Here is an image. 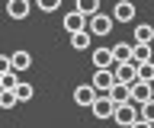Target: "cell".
<instances>
[{
    "mask_svg": "<svg viewBox=\"0 0 154 128\" xmlns=\"http://www.w3.org/2000/svg\"><path fill=\"white\" fill-rule=\"evenodd\" d=\"M112 26H116V19H112V16H106V13H96L93 19H87V32H90V35H100V39L109 35Z\"/></svg>",
    "mask_w": 154,
    "mask_h": 128,
    "instance_id": "1",
    "label": "cell"
},
{
    "mask_svg": "<svg viewBox=\"0 0 154 128\" xmlns=\"http://www.w3.org/2000/svg\"><path fill=\"white\" fill-rule=\"evenodd\" d=\"M90 112H93V118L106 122V118H112V115H116V103L109 99V93H103V96H96V103L90 106Z\"/></svg>",
    "mask_w": 154,
    "mask_h": 128,
    "instance_id": "2",
    "label": "cell"
},
{
    "mask_svg": "<svg viewBox=\"0 0 154 128\" xmlns=\"http://www.w3.org/2000/svg\"><path fill=\"white\" fill-rule=\"evenodd\" d=\"M90 61H93V70H112L116 67L112 48H93L90 51Z\"/></svg>",
    "mask_w": 154,
    "mask_h": 128,
    "instance_id": "3",
    "label": "cell"
},
{
    "mask_svg": "<svg viewBox=\"0 0 154 128\" xmlns=\"http://www.w3.org/2000/svg\"><path fill=\"white\" fill-rule=\"evenodd\" d=\"M112 74H116V83H122V87H135L138 83V67H135L132 61L128 64H116Z\"/></svg>",
    "mask_w": 154,
    "mask_h": 128,
    "instance_id": "4",
    "label": "cell"
},
{
    "mask_svg": "<svg viewBox=\"0 0 154 128\" xmlns=\"http://www.w3.org/2000/svg\"><path fill=\"white\" fill-rule=\"evenodd\" d=\"M90 87L103 96V93H109V90L116 87V74L112 70H93V77H90Z\"/></svg>",
    "mask_w": 154,
    "mask_h": 128,
    "instance_id": "5",
    "label": "cell"
},
{
    "mask_svg": "<svg viewBox=\"0 0 154 128\" xmlns=\"http://www.w3.org/2000/svg\"><path fill=\"white\" fill-rule=\"evenodd\" d=\"M116 125H122V128H132L135 122H138V106H132V103H125V106H116Z\"/></svg>",
    "mask_w": 154,
    "mask_h": 128,
    "instance_id": "6",
    "label": "cell"
},
{
    "mask_svg": "<svg viewBox=\"0 0 154 128\" xmlns=\"http://www.w3.org/2000/svg\"><path fill=\"white\" fill-rule=\"evenodd\" d=\"M128 93H132V106H138V109H141L144 103H151V99H154V87H151V83H141V80H138Z\"/></svg>",
    "mask_w": 154,
    "mask_h": 128,
    "instance_id": "7",
    "label": "cell"
},
{
    "mask_svg": "<svg viewBox=\"0 0 154 128\" xmlns=\"http://www.w3.org/2000/svg\"><path fill=\"white\" fill-rule=\"evenodd\" d=\"M96 96H100V93H96L90 83H80V87L74 90V103H77V106H84V109H90V106H93V103H96Z\"/></svg>",
    "mask_w": 154,
    "mask_h": 128,
    "instance_id": "8",
    "label": "cell"
},
{
    "mask_svg": "<svg viewBox=\"0 0 154 128\" xmlns=\"http://www.w3.org/2000/svg\"><path fill=\"white\" fill-rule=\"evenodd\" d=\"M132 64H135V67L154 64V45H135V48H132Z\"/></svg>",
    "mask_w": 154,
    "mask_h": 128,
    "instance_id": "9",
    "label": "cell"
},
{
    "mask_svg": "<svg viewBox=\"0 0 154 128\" xmlns=\"http://www.w3.org/2000/svg\"><path fill=\"white\" fill-rule=\"evenodd\" d=\"M29 13H32V3H29V0H10L7 3V16L10 19H26Z\"/></svg>",
    "mask_w": 154,
    "mask_h": 128,
    "instance_id": "10",
    "label": "cell"
},
{
    "mask_svg": "<svg viewBox=\"0 0 154 128\" xmlns=\"http://www.w3.org/2000/svg\"><path fill=\"white\" fill-rule=\"evenodd\" d=\"M84 29H87V19L77 10H71L64 16V32H67V35H77V32H84Z\"/></svg>",
    "mask_w": 154,
    "mask_h": 128,
    "instance_id": "11",
    "label": "cell"
},
{
    "mask_svg": "<svg viewBox=\"0 0 154 128\" xmlns=\"http://www.w3.org/2000/svg\"><path fill=\"white\" fill-rule=\"evenodd\" d=\"M10 61H13V70H16V74H26L29 67H32V55H29V51H13V55H10Z\"/></svg>",
    "mask_w": 154,
    "mask_h": 128,
    "instance_id": "12",
    "label": "cell"
},
{
    "mask_svg": "<svg viewBox=\"0 0 154 128\" xmlns=\"http://www.w3.org/2000/svg\"><path fill=\"white\" fill-rule=\"evenodd\" d=\"M112 19H116V22H132V19H135V3H128V0L116 3V10H112Z\"/></svg>",
    "mask_w": 154,
    "mask_h": 128,
    "instance_id": "13",
    "label": "cell"
},
{
    "mask_svg": "<svg viewBox=\"0 0 154 128\" xmlns=\"http://www.w3.org/2000/svg\"><path fill=\"white\" fill-rule=\"evenodd\" d=\"M135 45H154V26L151 22L135 26Z\"/></svg>",
    "mask_w": 154,
    "mask_h": 128,
    "instance_id": "14",
    "label": "cell"
},
{
    "mask_svg": "<svg viewBox=\"0 0 154 128\" xmlns=\"http://www.w3.org/2000/svg\"><path fill=\"white\" fill-rule=\"evenodd\" d=\"M132 48H135V45H128V42H116V45H112L116 64H128V61H132Z\"/></svg>",
    "mask_w": 154,
    "mask_h": 128,
    "instance_id": "15",
    "label": "cell"
},
{
    "mask_svg": "<svg viewBox=\"0 0 154 128\" xmlns=\"http://www.w3.org/2000/svg\"><path fill=\"white\" fill-rule=\"evenodd\" d=\"M132 87H122V83H116L112 90H109V99H112L116 106H125V103H132V93H128Z\"/></svg>",
    "mask_w": 154,
    "mask_h": 128,
    "instance_id": "16",
    "label": "cell"
},
{
    "mask_svg": "<svg viewBox=\"0 0 154 128\" xmlns=\"http://www.w3.org/2000/svg\"><path fill=\"white\" fill-rule=\"evenodd\" d=\"M77 13H80L84 19H93L96 13H100V3H96V0H77Z\"/></svg>",
    "mask_w": 154,
    "mask_h": 128,
    "instance_id": "17",
    "label": "cell"
},
{
    "mask_svg": "<svg viewBox=\"0 0 154 128\" xmlns=\"http://www.w3.org/2000/svg\"><path fill=\"white\" fill-rule=\"evenodd\" d=\"M16 87H19V74H16V70H10V74H3V77H0V90L16 93Z\"/></svg>",
    "mask_w": 154,
    "mask_h": 128,
    "instance_id": "18",
    "label": "cell"
},
{
    "mask_svg": "<svg viewBox=\"0 0 154 128\" xmlns=\"http://www.w3.org/2000/svg\"><path fill=\"white\" fill-rule=\"evenodd\" d=\"M71 48H77V51H87L90 48V32H77V35H71Z\"/></svg>",
    "mask_w": 154,
    "mask_h": 128,
    "instance_id": "19",
    "label": "cell"
},
{
    "mask_svg": "<svg viewBox=\"0 0 154 128\" xmlns=\"http://www.w3.org/2000/svg\"><path fill=\"white\" fill-rule=\"evenodd\" d=\"M13 106H19L16 93H10V90H0V109H13Z\"/></svg>",
    "mask_w": 154,
    "mask_h": 128,
    "instance_id": "20",
    "label": "cell"
},
{
    "mask_svg": "<svg viewBox=\"0 0 154 128\" xmlns=\"http://www.w3.org/2000/svg\"><path fill=\"white\" fill-rule=\"evenodd\" d=\"M32 93H35V90H32V83H26V80H19V87H16V99H19V103H26V99H32Z\"/></svg>",
    "mask_w": 154,
    "mask_h": 128,
    "instance_id": "21",
    "label": "cell"
},
{
    "mask_svg": "<svg viewBox=\"0 0 154 128\" xmlns=\"http://www.w3.org/2000/svg\"><path fill=\"white\" fill-rule=\"evenodd\" d=\"M138 115H141V122H148V125H154V99H151V103H144V106L138 109Z\"/></svg>",
    "mask_w": 154,
    "mask_h": 128,
    "instance_id": "22",
    "label": "cell"
},
{
    "mask_svg": "<svg viewBox=\"0 0 154 128\" xmlns=\"http://www.w3.org/2000/svg\"><path fill=\"white\" fill-rule=\"evenodd\" d=\"M58 7H61L58 0H38V10H42V13H55Z\"/></svg>",
    "mask_w": 154,
    "mask_h": 128,
    "instance_id": "23",
    "label": "cell"
},
{
    "mask_svg": "<svg viewBox=\"0 0 154 128\" xmlns=\"http://www.w3.org/2000/svg\"><path fill=\"white\" fill-rule=\"evenodd\" d=\"M13 70V61H10V55H0V77L3 74H10Z\"/></svg>",
    "mask_w": 154,
    "mask_h": 128,
    "instance_id": "24",
    "label": "cell"
},
{
    "mask_svg": "<svg viewBox=\"0 0 154 128\" xmlns=\"http://www.w3.org/2000/svg\"><path fill=\"white\" fill-rule=\"evenodd\" d=\"M132 128H154V125H148V122H141V118H138V122H135Z\"/></svg>",
    "mask_w": 154,
    "mask_h": 128,
    "instance_id": "25",
    "label": "cell"
}]
</instances>
